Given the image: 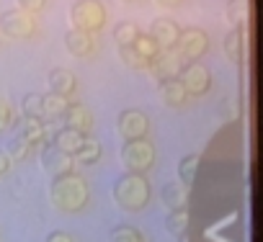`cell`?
I'll return each mask as SVG.
<instances>
[{
    "mask_svg": "<svg viewBox=\"0 0 263 242\" xmlns=\"http://www.w3.org/2000/svg\"><path fill=\"white\" fill-rule=\"evenodd\" d=\"M49 196H52V204H54L60 211L75 214V211L85 209V204L90 201V188H88V183H85L83 175L67 173V175L52 178Z\"/></svg>",
    "mask_w": 263,
    "mask_h": 242,
    "instance_id": "cell-1",
    "label": "cell"
},
{
    "mask_svg": "<svg viewBox=\"0 0 263 242\" xmlns=\"http://www.w3.org/2000/svg\"><path fill=\"white\" fill-rule=\"evenodd\" d=\"M111 196H114V204L119 209L137 214V211H142L150 204L153 188H150V180L145 175H140V173H124L121 178L114 180Z\"/></svg>",
    "mask_w": 263,
    "mask_h": 242,
    "instance_id": "cell-2",
    "label": "cell"
},
{
    "mask_svg": "<svg viewBox=\"0 0 263 242\" xmlns=\"http://www.w3.org/2000/svg\"><path fill=\"white\" fill-rule=\"evenodd\" d=\"M70 21L72 29L96 34L106 26V6L101 0H75L70 6Z\"/></svg>",
    "mask_w": 263,
    "mask_h": 242,
    "instance_id": "cell-3",
    "label": "cell"
},
{
    "mask_svg": "<svg viewBox=\"0 0 263 242\" xmlns=\"http://www.w3.org/2000/svg\"><path fill=\"white\" fill-rule=\"evenodd\" d=\"M121 163H124L126 173L145 175L155 165V145L147 142V139L124 142V147H121Z\"/></svg>",
    "mask_w": 263,
    "mask_h": 242,
    "instance_id": "cell-4",
    "label": "cell"
},
{
    "mask_svg": "<svg viewBox=\"0 0 263 242\" xmlns=\"http://www.w3.org/2000/svg\"><path fill=\"white\" fill-rule=\"evenodd\" d=\"M178 52V59H186V62H199L206 52H209V34L199 26H189V29H181L178 34V44L176 49Z\"/></svg>",
    "mask_w": 263,
    "mask_h": 242,
    "instance_id": "cell-5",
    "label": "cell"
},
{
    "mask_svg": "<svg viewBox=\"0 0 263 242\" xmlns=\"http://www.w3.org/2000/svg\"><path fill=\"white\" fill-rule=\"evenodd\" d=\"M178 80L186 90V95L191 98H201L204 93H209L212 88V72L204 62H186L181 70H178Z\"/></svg>",
    "mask_w": 263,
    "mask_h": 242,
    "instance_id": "cell-6",
    "label": "cell"
},
{
    "mask_svg": "<svg viewBox=\"0 0 263 242\" xmlns=\"http://www.w3.org/2000/svg\"><path fill=\"white\" fill-rule=\"evenodd\" d=\"M116 129L124 142H135V139H147L150 132V118L140 108H124L116 118Z\"/></svg>",
    "mask_w": 263,
    "mask_h": 242,
    "instance_id": "cell-7",
    "label": "cell"
},
{
    "mask_svg": "<svg viewBox=\"0 0 263 242\" xmlns=\"http://www.w3.org/2000/svg\"><path fill=\"white\" fill-rule=\"evenodd\" d=\"M0 34L8 39H31L36 34V18L13 8L0 13Z\"/></svg>",
    "mask_w": 263,
    "mask_h": 242,
    "instance_id": "cell-8",
    "label": "cell"
},
{
    "mask_svg": "<svg viewBox=\"0 0 263 242\" xmlns=\"http://www.w3.org/2000/svg\"><path fill=\"white\" fill-rule=\"evenodd\" d=\"M39 160H42V168H44L52 178L72 173V165H75V163H72V157H70V155H65L62 150H57L52 142L42 145V155H39Z\"/></svg>",
    "mask_w": 263,
    "mask_h": 242,
    "instance_id": "cell-9",
    "label": "cell"
},
{
    "mask_svg": "<svg viewBox=\"0 0 263 242\" xmlns=\"http://www.w3.org/2000/svg\"><path fill=\"white\" fill-rule=\"evenodd\" d=\"M178 34H181V29L173 18H155L150 26V36L160 52H173L178 44Z\"/></svg>",
    "mask_w": 263,
    "mask_h": 242,
    "instance_id": "cell-10",
    "label": "cell"
},
{
    "mask_svg": "<svg viewBox=\"0 0 263 242\" xmlns=\"http://www.w3.org/2000/svg\"><path fill=\"white\" fill-rule=\"evenodd\" d=\"M62 118H65V127H70L80 134H90V129H93V113L83 103H67Z\"/></svg>",
    "mask_w": 263,
    "mask_h": 242,
    "instance_id": "cell-11",
    "label": "cell"
},
{
    "mask_svg": "<svg viewBox=\"0 0 263 242\" xmlns=\"http://www.w3.org/2000/svg\"><path fill=\"white\" fill-rule=\"evenodd\" d=\"M147 70L153 72V77H155L158 83H163V80H173V77H178V70H181L178 54H173V52H160L155 59H150Z\"/></svg>",
    "mask_w": 263,
    "mask_h": 242,
    "instance_id": "cell-12",
    "label": "cell"
},
{
    "mask_svg": "<svg viewBox=\"0 0 263 242\" xmlns=\"http://www.w3.org/2000/svg\"><path fill=\"white\" fill-rule=\"evenodd\" d=\"M47 83H49V93L62 95V98H70V95L78 90V77H75L67 67H54V70H49Z\"/></svg>",
    "mask_w": 263,
    "mask_h": 242,
    "instance_id": "cell-13",
    "label": "cell"
},
{
    "mask_svg": "<svg viewBox=\"0 0 263 242\" xmlns=\"http://www.w3.org/2000/svg\"><path fill=\"white\" fill-rule=\"evenodd\" d=\"M65 49L72 54V57H90L96 52V39L93 34L88 31H78V29H70L65 34Z\"/></svg>",
    "mask_w": 263,
    "mask_h": 242,
    "instance_id": "cell-14",
    "label": "cell"
},
{
    "mask_svg": "<svg viewBox=\"0 0 263 242\" xmlns=\"http://www.w3.org/2000/svg\"><path fill=\"white\" fill-rule=\"evenodd\" d=\"M47 121H39V118H24L21 116V121H18V132L16 134H21L31 147H42V145H47Z\"/></svg>",
    "mask_w": 263,
    "mask_h": 242,
    "instance_id": "cell-15",
    "label": "cell"
},
{
    "mask_svg": "<svg viewBox=\"0 0 263 242\" xmlns=\"http://www.w3.org/2000/svg\"><path fill=\"white\" fill-rule=\"evenodd\" d=\"M85 137H88V134H80V132H75V129H70V127H62V129H57V134L52 137V145H54L57 150H62L65 155L72 157V155L83 147Z\"/></svg>",
    "mask_w": 263,
    "mask_h": 242,
    "instance_id": "cell-16",
    "label": "cell"
},
{
    "mask_svg": "<svg viewBox=\"0 0 263 242\" xmlns=\"http://www.w3.org/2000/svg\"><path fill=\"white\" fill-rule=\"evenodd\" d=\"M160 98H163L165 106H171V108H181V106H186V100H189V95H186V90H183V85H181L178 77L160 83Z\"/></svg>",
    "mask_w": 263,
    "mask_h": 242,
    "instance_id": "cell-17",
    "label": "cell"
},
{
    "mask_svg": "<svg viewBox=\"0 0 263 242\" xmlns=\"http://www.w3.org/2000/svg\"><path fill=\"white\" fill-rule=\"evenodd\" d=\"M163 201L171 211L189 209V188L183 183H165L163 186Z\"/></svg>",
    "mask_w": 263,
    "mask_h": 242,
    "instance_id": "cell-18",
    "label": "cell"
},
{
    "mask_svg": "<svg viewBox=\"0 0 263 242\" xmlns=\"http://www.w3.org/2000/svg\"><path fill=\"white\" fill-rule=\"evenodd\" d=\"M199 165H201V157L199 155H186V157H181V163H178V183H183L189 191H191V186L196 183V173H199Z\"/></svg>",
    "mask_w": 263,
    "mask_h": 242,
    "instance_id": "cell-19",
    "label": "cell"
},
{
    "mask_svg": "<svg viewBox=\"0 0 263 242\" xmlns=\"http://www.w3.org/2000/svg\"><path fill=\"white\" fill-rule=\"evenodd\" d=\"M67 103H70V98H62V95H54V93L42 95V118L49 121V118L62 116L65 108H67Z\"/></svg>",
    "mask_w": 263,
    "mask_h": 242,
    "instance_id": "cell-20",
    "label": "cell"
},
{
    "mask_svg": "<svg viewBox=\"0 0 263 242\" xmlns=\"http://www.w3.org/2000/svg\"><path fill=\"white\" fill-rule=\"evenodd\" d=\"M101 155H103L101 145H98L93 137H85L83 147L72 155V163H80V165H96V163L101 160Z\"/></svg>",
    "mask_w": 263,
    "mask_h": 242,
    "instance_id": "cell-21",
    "label": "cell"
},
{
    "mask_svg": "<svg viewBox=\"0 0 263 242\" xmlns=\"http://www.w3.org/2000/svg\"><path fill=\"white\" fill-rule=\"evenodd\" d=\"M245 36H242V29H230L227 31V36H224V42H222V47H224V54L232 59V62H240L242 59V42Z\"/></svg>",
    "mask_w": 263,
    "mask_h": 242,
    "instance_id": "cell-22",
    "label": "cell"
},
{
    "mask_svg": "<svg viewBox=\"0 0 263 242\" xmlns=\"http://www.w3.org/2000/svg\"><path fill=\"white\" fill-rule=\"evenodd\" d=\"M165 227H168V232L171 234H176L178 239L186 234V229H189V209H176V211H171L168 216H165Z\"/></svg>",
    "mask_w": 263,
    "mask_h": 242,
    "instance_id": "cell-23",
    "label": "cell"
},
{
    "mask_svg": "<svg viewBox=\"0 0 263 242\" xmlns=\"http://www.w3.org/2000/svg\"><path fill=\"white\" fill-rule=\"evenodd\" d=\"M132 49H135L147 65H150V59H155L158 54H160V49H158V44L153 42V36L150 34H142L140 31V36L135 39V44H132Z\"/></svg>",
    "mask_w": 263,
    "mask_h": 242,
    "instance_id": "cell-24",
    "label": "cell"
},
{
    "mask_svg": "<svg viewBox=\"0 0 263 242\" xmlns=\"http://www.w3.org/2000/svg\"><path fill=\"white\" fill-rule=\"evenodd\" d=\"M137 36H140V29H137V24H132V21H121L114 29V39H116L119 47H132Z\"/></svg>",
    "mask_w": 263,
    "mask_h": 242,
    "instance_id": "cell-25",
    "label": "cell"
},
{
    "mask_svg": "<svg viewBox=\"0 0 263 242\" xmlns=\"http://www.w3.org/2000/svg\"><path fill=\"white\" fill-rule=\"evenodd\" d=\"M21 116L24 118H42V95L39 93H26L24 100H21Z\"/></svg>",
    "mask_w": 263,
    "mask_h": 242,
    "instance_id": "cell-26",
    "label": "cell"
},
{
    "mask_svg": "<svg viewBox=\"0 0 263 242\" xmlns=\"http://www.w3.org/2000/svg\"><path fill=\"white\" fill-rule=\"evenodd\" d=\"M227 18L232 21V29H242L248 18V0H230L227 3Z\"/></svg>",
    "mask_w": 263,
    "mask_h": 242,
    "instance_id": "cell-27",
    "label": "cell"
},
{
    "mask_svg": "<svg viewBox=\"0 0 263 242\" xmlns=\"http://www.w3.org/2000/svg\"><path fill=\"white\" fill-rule=\"evenodd\" d=\"M108 242H145V237L135 229V227H126V224H119L108 232Z\"/></svg>",
    "mask_w": 263,
    "mask_h": 242,
    "instance_id": "cell-28",
    "label": "cell"
},
{
    "mask_svg": "<svg viewBox=\"0 0 263 242\" xmlns=\"http://www.w3.org/2000/svg\"><path fill=\"white\" fill-rule=\"evenodd\" d=\"M29 152H31V145H29L21 134H16V137L8 142V150H6V155L11 157V163H21V160H26Z\"/></svg>",
    "mask_w": 263,
    "mask_h": 242,
    "instance_id": "cell-29",
    "label": "cell"
},
{
    "mask_svg": "<svg viewBox=\"0 0 263 242\" xmlns=\"http://www.w3.org/2000/svg\"><path fill=\"white\" fill-rule=\"evenodd\" d=\"M119 57H121V62L126 65V67H132V70H147V62L132 49V47H119Z\"/></svg>",
    "mask_w": 263,
    "mask_h": 242,
    "instance_id": "cell-30",
    "label": "cell"
},
{
    "mask_svg": "<svg viewBox=\"0 0 263 242\" xmlns=\"http://www.w3.org/2000/svg\"><path fill=\"white\" fill-rule=\"evenodd\" d=\"M11 124H13V108H11V103L0 98V132H6Z\"/></svg>",
    "mask_w": 263,
    "mask_h": 242,
    "instance_id": "cell-31",
    "label": "cell"
},
{
    "mask_svg": "<svg viewBox=\"0 0 263 242\" xmlns=\"http://www.w3.org/2000/svg\"><path fill=\"white\" fill-rule=\"evenodd\" d=\"M44 6H47V0H18V11H24V13H29V16L39 13Z\"/></svg>",
    "mask_w": 263,
    "mask_h": 242,
    "instance_id": "cell-32",
    "label": "cell"
},
{
    "mask_svg": "<svg viewBox=\"0 0 263 242\" xmlns=\"http://www.w3.org/2000/svg\"><path fill=\"white\" fill-rule=\"evenodd\" d=\"M44 242H75V239H72V234H70V232H62V229H57V232H49Z\"/></svg>",
    "mask_w": 263,
    "mask_h": 242,
    "instance_id": "cell-33",
    "label": "cell"
},
{
    "mask_svg": "<svg viewBox=\"0 0 263 242\" xmlns=\"http://www.w3.org/2000/svg\"><path fill=\"white\" fill-rule=\"evenodd\" d=\"M11 165H13V163H11V157H8L3 150H0V175H6V173L11 170Z\"/></svg>",
    "mask_w": 263,
    "mask_h": 242,
    "instance_id": "cell-34",
    "label": "cell"
},
{
    "mask_svg": "<svg viewBox=\"0 0 263 242\" xmlns=\"http://www.w3.org/2000/svg\"><path fill=\"white\" fill-rule=\"evenodd\" d=\"M160 6H165V8H176V6H181L183 0H158Z\"/></svg>",
    "mask_w": 263,
    "mask_h": 242,
    "instance_id": "cell-35",
    "label": "cell"
},
{
    "mask_svg": "<svg viewBox=\"0 0 263 242\" xmlns=\"http://www.w3.org/2000/svg\"><path fill=\"white\" fill-rule=\"evenodd\" d=\"M124 3H132V0H124Z\"/></svg>",
    "mask_w": 263,
    "mask_h": 242,
    "instance_id": "cell-36",
    "label": "cell"
}]
</instances>
